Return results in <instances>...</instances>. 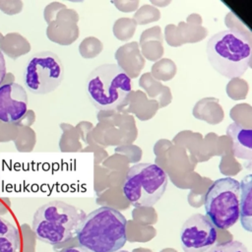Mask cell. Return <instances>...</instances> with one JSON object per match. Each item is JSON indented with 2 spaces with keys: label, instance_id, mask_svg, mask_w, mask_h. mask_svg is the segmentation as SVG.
I'll use <instances>...</instances> for the list:
<instances>
[{
  "label": "cell",
  "instance_id": "6da1fadb",
  "mask_svg": "<svg viewBox=\"0 0 252 252\" xmlns=\"http://www.w3.org/2000/svg\"><path fill=\"white\" fill-rule=\"evenodd\" d=\"M127 220L117 210L103 206L86 216L78 233L79 246L91 252H116L127 241Z\"/></svg>",
  "mask_w": 252,
  "mask_h": 252
},
{
  "label": "cell",
  "instance_id": "7a4b0ae2",
  "mask_svg": "<svg viewBox=\"0 0 252 252\" xmlns=\"http://www.w3.org/2000/svg\"><path fill=\"white\" fill-rule=\"evenodd\" d=\"M206 53L219 74L227 79L238 78L250 66V37L233 29L219 32L208 40Z\"/></svg>",
  "mask_w": 252,
  "mask_h": 252
},
{
  "label": "cell",
  "instance_id": "3957f363",
  "mask_svg": "<svg viewBox=\"0 0 252 252\" xmlns=\"http://www.w3.org/2000/svg\"><path fill=\"white\" fill-rule=\"evenodd\" d=\"M86 213L63 201L40 206L32 218V230L37 239L55 245L72 239L86 218Z\"/></svg>",
  "mask_w": 252,
  "mask_h": 252
},
{
  "label": "cell",
  "instance_id": "277c9868",
  "mask_svg": "<svg viewBox=\"0 0 252 252\" xmlns=\"http://www.w3.org/2000/svg\"><path fill=\"white\" fill-rule=\"evenodd\" d=\"M86 88L91 102L96 108L111 110L128 100L132 90L131 78L118 64L106 63L91 72Z\"/></svg>",
  "mask_w": 252,
  "mask_h": 252
},
{
  "label": "cell",
  "instance_id": "5b68a950",
  "mask_svg": "<svg viewBox=\"0 0 252 252\" xmlns=\"http://www.w3.org/2000/svg\"><path fill=\"white\" fill-rule=\"evenodd\" d=\"M167 183V174L160 166L141 162L129 168L122 191L133 207L148 208L159 201L166 190Z\"/></svg>",
  "mask_w": 252,
  "mask_h": 252
},
{
  "label": "cell",
  "instance_id": "8992f818",
  "mask_svg": "<svg viewBox=\"0 0 252 252\" xmlns=\"http://www.w3.org/2000/svg\"><path fill=\"white\" fill-rule=\"evenodd\" d=\"M240 183L231 177L215 180L205 195L206 217L216 228L228 229L239 219Z\"/></svg>",
  "mask_w": 252,
  "mask_h": 252
},
{
  "label": "cell",
  "instance_id": "52a82bcc",
  "mask_svg": "<svg viewBox=\"0 0 252 252\" xmlns=\"http://www.w3.org/2000/svg\"><path fill=\"white\" fill-rule=\"evenodd\" d=\"M25 87L34 94L55 91L64 79V65L57 54L40 51L32 55L23 74Z\"/></svg>",
  "mask_w": 252,
  "mask_h": 252
},
{
  "label": "cell",
  "instance_id": "ba28073f",
  "mask_svg": "<svg viewBox=\"0 0 252 252\" xmlns=\"http://www.w3.org/2000/svg\"><path fill=\"white\" fill-rule=\"evenodd\" d=\"M217 237L216 227L202 214L189 217L180 229V241L184 252H206L215 245Z\"/></svg>",
  "mask_w": 252,
  "mask_h": 252
},
{
  "label": "cell",
  "instance_id": "9c48e42d",
  "mask_svg": "<svg viewBox=\"0 0 252 252\" xmlns=\"http://www.w3.org/2000/svg\"><path fill=\"white\" fill-rule=\"evenodd\" d=\"M28 110V94L17 83L0 86V120L5 123L20 121Z\"/></svg>",
  "mask_w": 252,
  "mask_h": 252
},
{
  "label": "cell",
  "instance_id": "30bf717a",
  "mask_svg": "<svg viewBox=\"0 0 252 252\" xmlns=\"http://www.w3.org/2000/svg\"><path fill=\"white\" fill-rule=\"evenodd\" d=\"M226 134L232 140V152L238 158L251 159L252 157V131L250 128H245L238 123H231Z\"/></svg>",
  "mask_w": 252,
  "mask_h": 252
},
{
  "label": "cell",
  "instance_id": "8fae6325",
  "mask_svg": "<svg viewBox=\"0 0 252 252\" xmlns=\"http://www.w3.org/2000/svg\"><path fill=\"white\" fill-rule=\"evenodd\" d=\"M239 219L241 226L252 231V175H246L240 182Z\"/></svg>",
  "mask_w": 252,
  "mask_h": 252
},
{
  "label": "cell",
  "instance_id": "7c38bea8",
  "mask_svg": "<svg viewBox=\"0 0 252 252\" xmlns=\"http://www.w3.org/2000/svg\"><path fill=\"white\" fill-rule=\"evenodd\" d=\"M20 247L18 228L0 217V252H16Z\"/></svg>",
  "mask_w": 252,
  "mask_h": 252
},
{
  "label": "cell",
  "instance_id": "4fadbf2b",
  "mask_svg": "<svg viewBox=\"0 0 252 252\" xmlns=\"http://www.w3.org/2000/svg\"><path fill=\"white\" fill-rule=\"evenodd\" d=\"M206 252H248V249L242 242L231 240L220 244H215Z\"/></svg>",
  "mask_w": 252,
  "mask_h": 252
},
{
  "label": "cell",
  "instance_id": "5bb4252c",
  "mask_svg": "<svg viewBox=\"0 0 252 252\" xmlns=\"http://www.w3.org/2000/svg\"><path fill=\"white\" fill-rule=\"evenodd\" d=\"M6 76V61L3 52L0 49V86Z\"/></svg>",
  "mask_w": 252,
  "mask_h": 252
},
{
  "label": "cell",
  "instance_id": "9a60e30c",
  "mask_svg": "<svg viewBox=\"0 0 252 252\" xmlns=\"http://www.w3.org/2000/svg\"><path fill=\"white\" fill-rule=\"evenodd\" d=\"M60 252H91L90 250L81 247V246H76V247H68V248H64L62 249Z\"/></svg>",
  "mask_w": 252,
  "mask_h": 252
},
{
  "label": "cell",
  "instance_id": "2e32d148",
  "mask_svg": "<svg viewBox=\"0 0 252 252\" xmlns=\"http://www.w3.org/2000/svg\"><path fill=\"white\" fill-rule=\"evenodd\" d=\"M116 252H128V251H126V250H118Z\"/></svg>",
  "mask_w": 252,
  "mask_h": 252
}]
</instances>
